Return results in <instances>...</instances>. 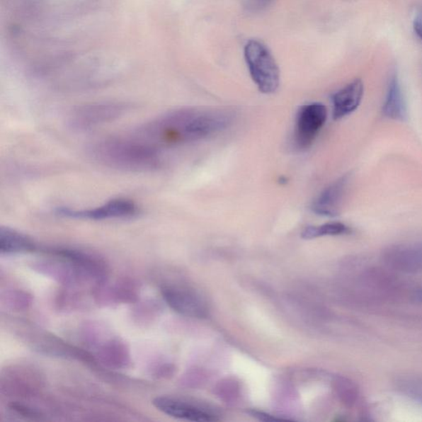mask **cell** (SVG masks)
<instances>
[{"instance_id":"cell-1","label":"cell","mask_w":422,"mask_h":422,"mask_svg":"<svg viewBox=\"0 0 422 422\" xmlns=\"http://www.w3.org/2000/svg\"><path fill=\"white\" fill-rule=\"evenodd\" d=\"M234 113L224 109H180L143 125L135 137L160 149L198 142L233 123Z\"/></svg>"},{"instance_id":"cell-2","label":"cell","mask_w":422,"mask_h":422,"mask_svg":"<svg viewBox=\"0 0 422 422\" xmlns=\"http://www.w3.org/2000/svg\"><path fill=\"white\" fill-rule=\"evenodd\" d=\"M89 150L98 162L130 172H147L159 168L161 164L159 149L133 135L100 140Z\"/></svg>"},{"instance_id":"cell-3","label":"cell","mask_w":422,"mask_h":422,"mask_svg":"<svg viewBox=\"0 0 422 422\" xmlns=\"http://www.w3.org/2000/svg\"><path fill=\"white\" fill-rule=\"evenodd\" d=\"M244 57L259 91L264 94L276 92L280 85V69L270 50L263 42L250 40L244 47Z\"/></svg>"},{"instance_id":"cell-4","label":"cell","mask_w":422,"mask_h":422,"mask_svg":"<svg viewBox=\"0 0 422 422\" xmlns=\"http://www.w3.org/2000/svg\"><path fill=\"white\" fill-rule=\"evenodd\" d=\"M326 118L328 110L323 104L311 103L301 107L295 120V147L299 150L309 148L323 128Z\"/></svg>"},{"instance_id":"cell-5","label":"cell","mask_w":422,"mask_h":422,"mask_svg":"<svg viewBox=\"0 0 422 422\" xmlns=\"http://www.w3.org/2000/svg\"><path fill=\"white\" fill-rule=\"evenodd\" d=\"M57 214L64 217L89 220L132 218L139 212L138 205L127 198H115L100 207L89 210L58 208Z\"/></svg>"},{"instance_id":"cell-6","label":"cell","mask_w":422,"mask_h":422,"mask_svg":"<svg viewBox=\"0 0 422 422\" xmlns=\"http://www.w3.org/2000/svg\"><path fill=\"white\" fill-rule=\"evenodd\" d=\"M161 294L165 303L180 314L199 319L207 315V305L193 290L183 286L164 285Z\"/></svg>"},{"instance_id":"cell-7","label":"cell","mask_w":422,"mask_h":422,"mask_svg":"<svg viewBox=\"0 0 422 422\" xmlns=\"http://www.w3.org/2000/svg\"><path fill=\"white\" fill-rule=\"evenodd\" d=\"M153 405L161 413L179 420L198 422L218 421L217 416L210 410L175 397H157L153 400Z\"/></svg>"},{"instance_id":"cell-8","label":"cell","mask_w":422,"mask_h":422,"mask_svg":"<svg viewBox=\"0 0 422 422\" xmlns=\"http://www.w3.org/2000/svg\"><path fill=\"white\" fill-rule=\"evenodd\" d=\"M127 108L124 104L115 103L82 106L74 110L70 123L80 129L97 127L118 118Z\"/></svg>"},{"instance_id":"cell-9","label":"cell","mask_w":422,"mask_h":422,"mask_svg":"<svg viewBox=\"0 0 422 422\" xmlns=\"http://www.w3.org/2000/svg\"><path fill=\"white\" fill-rule=\"evenodd\" d=\"M350 176L346 174L335 181L321 193L312 205L316 215L333 217L338 215L350 183Z\"/></svg>"},{"instance_id":"cell-10","label":"cell","mask_w":422,"mask_h":422,"mask_svg":"<svg viewBox=\"0 0 422 422\" xmlns=\"http://www.w3.org/2000/svg\"><path fill=\"white\" fill-rule=\"evenodd\" d=\"M139 297L137 285L130 280H120L113 285L98 284L95 299L98 304L114 305L137 303Z\"/></svg>"},{"instance_id":"cell-11","label":"cell","mask_w":422,"mask_h":422,"mask_svg":"<svg viewBox=\"0 0 422 422\" xmlns=\"http://www.w3.org/2000/svg\"><path fill=\"white\" fill-rule=\"evenodd\" d=\"M99 334V343L96 346V356L102 364L113 369L128 368L132 364L130 349L123 341L118 338L103 339Z\"/></svg>"},{"instance_id":"cell-12","label":"cell","mask_w":422,"mask_h":422,"mask_svg":"<svg viewBox=\"0 0 422 422\" xmlns=\"http://www.w3.org/2000/svg\"><path fill=\"white\" fill-rule=\"evenodd\" d=\"M364 84L358 79L333 94V115L340 120L355 112L359 108L364 96Z\"/></svg>"},{"instance_id":"cell-13","label":"cell","mask_w":422,"mask_h":422,"mask_svg":"<svg viewBox=\"0 0 422 422\" xmlns=\"http://www.w3.org/2000/svg\"><path fill=\"white\" fill-rule=\"evenodd\" d=\"M39 249L38 245L28 235L8 227L0 229V253L2 255L34 253Z\"/></svg>"},{"instance_id":"cell-14","label":"cell","mask_w":422,"mask_h":422,"mask_svg":"<svg viewBox=\"0 0 422 422\" xmlns=\"http://www.w3.org/2000/svg\"><path fill=\"white\" fill-rule=\"evenodd\" d=\"M385 117L395 120H404L406 118V107L397 75L391 79L388 93L383 108Z\"/></svg>"},{"instance_id":"cell-15","label":"cell","mask_w":422,"mask_h":422,"mask_svg":"<svg viewBox=\"0 0 422 422\" xmlns=\"http://www.w3.org/2000/svg\"><path fill=\"white\" fill-rule=\"evenodd\" d=\"M389 258L393 259L396 268L404 270H422V244L413 249L395 250Z\"/></svg>"},{"instance_id":"cell-16","label":"cell","mask_w":422,"mask_h":422,"mask_svg":"<svg viewBox=\"0 0 422 422\" xmlns=\"http://www.w3.org/2000/svg\"><path fill=\"white\" fill-rule=\"evenodd\" d=\"M348 225L340 222H331L319 226L306 227L301 236L304 239H314L324 236H338L350 233Z\"/></svg>"},{"instance_id":"cell-17","label":"cell","mask_w":422,"mask_h":422,"mask_svg":"<svg viewBox=\"0 0 422 422\" xmlns=\"http://www.w3.org/2000/svg\"><path fill=\"white\" fill-rule=\"evenodd\" d=\"M2 304L13 311H22L29 307L32 303V297L24 291L12 290L2 295Z\"/></svg>"},{"instance_id":"cell-18","label":"cell","mask_w":422,"mask_h":422,"mask_svg":"<svg viewBox=\"0 0 422 422\" xmlns=\"http://www.w3.org/2000/svg\"><path fill=\"white\" fill-rule=\"evenodd\" d=\"M338 383L341 398L343 399L345 404L353 405L358 395L355 385L353 382L346 379H341Z\"/></svg>"},{"instance_id":"cell-19","label":"cell","mask_w":422,"mask_h":422,"mask_svg":"<svg viewBox=\"0 0 422 422\" xmlns=\"http://www.w3.org/2000/svg\"><path fill=\"white\" fill-rule=\"evenodd\" d=\"M275 0H243V6L246 11L251 13H257L263 11Z\"/></svg>"},{"instance_id":"cell-20","label":"cell","mask_w":422,"mask_h":422,"mask_svg":"<svg viewBox=\"0 0 422 422\" xmlns=\"http://www.w3.org/2000/svg\"><path fill=\"white\" fill-rule=\"evenodd\" d=\"M156 310H158V308H156L155 302L150 301V302L144 303L138 308L137 313H135V316L139 320H143L144 321L145 318L148 319V320H153L155 318V311Z\"/></svg>"},{"instance_id":"cell-21","label":"cell","mask_w":422,"mask_h":422,"mask_svg":"<svg viewBox=\"0 0 422 422\" xmlns=\"http://www.w3.org/2000/svg\"><path fill=\"white\" fill-rule=\"evenodd\" d=\"M251 416H253V418H258L261 421H279L280 419L275 418V416H270L269 414H266L263 413V411H255L252 410L249 411Z\"/></svg>"},{"instance_id":"cell-22","label":"cell","mask_w":422,"mask_h":422,"mask_svg":"<svg viewBox=\"0 0 422 422\" xmlns=\"http://www.w3.org/2000/svg\"><path fill=\"white\" fill-rule=\"evenodd\" d=\"M414 28L416 34L418 35V37L421 40H422V21L421 19H415L414 23Z\"/></svg>"}]
</instances>
